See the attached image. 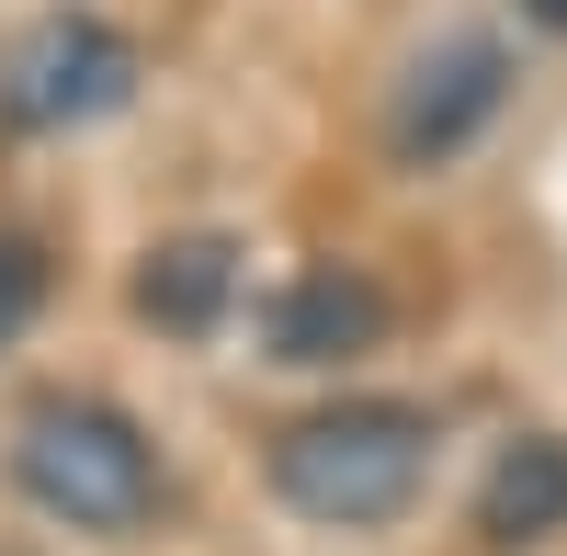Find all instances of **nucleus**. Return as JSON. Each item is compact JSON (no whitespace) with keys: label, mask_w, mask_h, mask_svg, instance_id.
Listing matches in <instances>:
<instances>
[{"label":"nucleus","mask_w":567,"mask_h":556,"mask_svg":"<svg viewBox=\"0 0 567 556\" xmlns=\"http://www.w3.org/2000/svg\"><path fill=\"white\" fill-rule=\"evenodd\" d=\"M136 91V45L103 12H34L12 45H0V114L23 136H69V125H103Z\"/></svg>","instance_id":"7ed1b4c3"},{"label":"nucleus","mask_w":567,"mask_h":556,"mask_svg":"<svg viewBox=\"0 0 567 556\" xmlns=\"http://www.w3.org/2000/svg\"><path fill=\"white\" fill-rule=\"evenodd\" d=\"M523 12H534V23H545V34H567V0H523Z\"/></svg>","instance_id":"1a4fd4ad"},{"label":"nucleus","mask_w":567,"mask_h":556,"mask_svg":"<svg viewBox=\"0 0 567 556\" xmlns=\"http://www.w3.org/2000/svg\"><path fill=\"white\" fill-rule=\"evenodd\" d=\"M34 307H45V250L0 227V352H12V341L34 330Z\"/></svg>","instance_id":"6e6552de"},{"label":"nucleus","mask_w":567,"mask_h":556,"mask_svg":"<svg viewBox=\"0 0 567 556\" xmlns=\"http://www.w3.org/2000/svg\"><path fill=\"white\" fill-rule=\"evenodd\" d=\"M545 534H567V443L556 432H523V443H499V466L477 488V545L523 556Z\"/></svg>","instance_id":"0eeeda50"},{"label":"nucleus","mask_w":567,"mask_h":556,"mask_svg":"<svg viewBox=\"0 0 567 556\" xmlns=\"http://www.w3.org/2000/svg\"><path fill=\"white\" fill-rule=\"evenodd\" d=\"M499 103H511V45H499V34H443V45H420L409 80H398L386 148H398L409 171H432V159H454Z\"/></svg>","instance_id":"20e7f679"},{"label":"nucleus","mask_w":567,"mask_h":556,"mask_svg":"<svg viewBox=\"0 0 567 556\" xmlns=\"http://www.w3.org/2000/svg\"><path fill=\"white\" fill-rule=\"evenodd\" d=\"M432 409H409V398H329L307 409V421H284L272 432V488H284V512H307L329 534H363V523H398L420 488H432Z\"/></svg>","instance_id":"f257e3e1"},{"label":"nucleus","mask_w":567,"mask_h":556,"mask_svg":"<svg viewBox=\"0 0 567 556\" xmlns=\"http://www.w3.org/2000/svg\"><path fill=\"white\" fill-rule=\"evenodd\" d=\"M227 296H239V239H216V227H194V239H159L148 261H136V318L171 341H205Z\"/></svg>","instance_id":"423d86ee"},{"label":"nucleus","mask_w":567,"mask_h":556,"mask_svg":"<svg viewBox=\"0 0 567 556\" xmlns=\"http://www.w3.org/2000/svg\"><path fill=\"white\" fill-rule=\"evenodd\" d=\"M12 488L69 534H136L159 512V443L114 398H34L12 432Z\"/></svg>","instance_id":"f03ea898"},{"label":"nucleus","mask_w":567,"mask_h":556,"mask_svg":"<svg viewBox=\"0 0 567 556\" xmlns=\"http://www.w3.org/2000/svg\"><path fill=\"white\" fill-rule=\"evenodd\" d=\"M386 341V285H374L363 261H307V272H284V296L261 307V352L272 363H352Z\"/></svg>","instance_id":"39448f33"}]
</instances>
